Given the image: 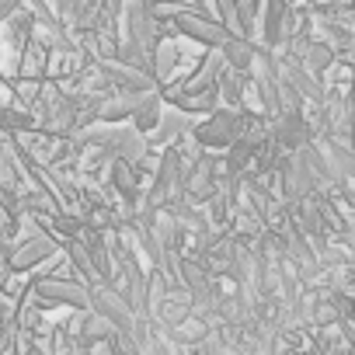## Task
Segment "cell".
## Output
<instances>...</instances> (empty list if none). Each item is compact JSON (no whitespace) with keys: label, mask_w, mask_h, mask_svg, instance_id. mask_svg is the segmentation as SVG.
I'll use <instances>...</instances> for the list:
<instances>
[{"label":"cell","mask_w":355,"mask_h":355,"mask_svg":"<svg viewBox=\"0 0 355 355\" xmlns=\"http://www.w3.org/2000/svg\"><path fill=\"white\" fill-rule=\"evenodd\" d=\"M331 63H334V49H331V46H324V42H313V46H306V53H303V67H306V70H313V73H324Z\"/></svg>","instance_id":"obj_5"},{"label":"cell","mask_w":355,"mask_h":355,"mask_svg":"<svg viewBox=\"0 0 355 355\" xmlns=\"http://www.w3.org/2000/svg\"><path fill=\"white\" fill-rule=\"evenodd\" d=\"M132 125H136V132L160 129V94L150 91L143 101H132Z\"/></svg>","instance_id":"obj_2"},{"label":"cell","mask_w":355,"mask_h":355,"mask_svg":"<svg viewBox=\"0 0 355 355\" xmlns=\"http://www.w3.org/2000/svg\"><path fill=\"white\" fill-rule=\"evenodd\" d=\"M220 46H223V56H227V63H230L237 73L251 70V67H254V60H258V56H254L258 49H254L251 42H244V39H223Z\"/></svg>","instance_id":"obj_3"},{"label":"cell","mask_w":355,"mask_h":355,"mask_svg":"<svg viewBox=\"0 0 355 355\" xmlns=\"http://www.w3.org/2000/svg\"><path fill=\"white\" fill-rule=\"evenodd\" d=\"M282 25H286V0H268L265 4V42L268 46L282 39Z\"/></svg>","instance_id":"obj_4"},{"label":"cell","mask_w":355,"mask_h":355,"mask_svg":"<svg viewBox=\"0 0 355 355\" xmlns=\"http://www.w3.org/2000/svg\"><path fill=\"white\" fill-rule=\"evenodd\" d=\"M178 25H182L185 35H192V39H199V42H206V46H216V42L227 39L223 25H216V21L206 18L202 11H182V15H178Z\"/></svg>","instance_id":"obj_1"}]
</instances>
